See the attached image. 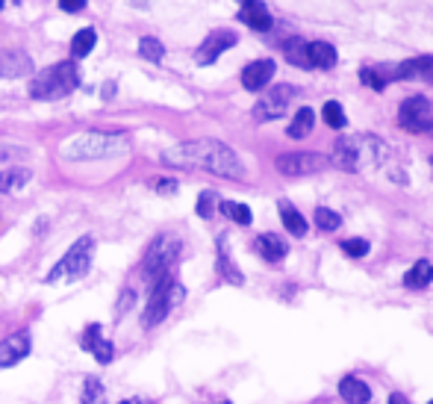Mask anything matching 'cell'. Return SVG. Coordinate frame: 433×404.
I'll return each mask as SVG.
<instances>
[{"mask_svg":"<svg viewBox=\"0 0 433 404\" xmlns=\"http://www.w3.org/2000/svg\"><path fill=\"white\" fill-rule=\"evenodd\" d=\"M162 162H169L174 168H197V172H209L215 177H227V180L245 177L242 157L219 139H195V142L171 145L162 150Z\"/></svg>","mask_w":433,"mask_h":404,"instance_id":"cell-1","label":"cell"},{"mask_svg":"<svg viewBox=\"0 0 433 404\" xmlns=\"http://www.w3.org/2000/svg\"><path fill=\"white\" fill-rule=\"evenodd\" d=\"M389 157V148L374 133H354L333 148V165L342 172H372Z\"/></svg>","mask_w":433,"mask_h":404,"instance_id":"cell-2","label":"cell"},{"mask_svg":"<svg viewBox=\"0 0 433 404\" xmlns=\"http://www.w3.org/2000/svg\"><path fill=\"white\" fill-rule=\"evenodd\" d=\"M130 150V139L124 133H106V130H89L71 136L59 145V154L65 160H109L121 157Z\"/></svg>","mask_w":433,"mask_h":404,"instance_id":"cell-3","label":"cell"},{"mask_svg":"<svg viewBox=\"0 0 433 404\" xmlns=\"http://www.w3.org/2000/svg\"><path fill=\"white\" fill-rule=\"evenodd\" d=\"M77 86H80L77 65L74 62H59V65H51V69H44L32 77L30 95L36 100H59L65 95H71Z\"/></svg>","mask_w":433,"mask_h":404,"instance_id":"cell-4","label":"cell"},{"mask_svg":"<svg viewBox=\"0 0 433 404\" xmlns=\"http://www.w3.org/2000/svg\"><path fill=\"white\" fill-rule=\"evenodd\" d=\"M183 295H186V290L171 278V275H165L154 283V292L151 298H147V304H145V313H142V325L145 328H157L162 319H169V313L183 301Z\"/></svg>","mask_w":433,"mask_h":404,"instance_id":"cell-5","label":"cell"},{"mask_svg":"<svg viewBox=\"0 0 433 404\" xmlns=\"http://www.w3.org/2000/svg\"><path fill=\"white\" fill-rule=\"evenodd\" d=\"M180 248H183V242L174 237V233H159V237L151 242V248L145 251V266H142L145 280L157 283L159 278L169 275V268L180 257Z\"/></svg>","mask_w":433,"mask_h":404,"instance_id":"cell-6","label":"cell"},{"mask_svg":"<svg viewBox=\"0 0 433 404\" xmlns=\"http://www.w3.org/2000/svg\"><path fill=\"white\" fill-rule=\"evenodd\" d=\"M92 245H94V239L92 237H83V239H77L68 251H65V257L47 272V283H56V280H62V278H68V280H77V278H83L89 272V266H92Z\"/></svg>","mask_w":433,"mask_h":404,"instance_id":"cell-7","label":"cell"},{"mask_svg":"<svg viewBox=\"0 0 433 404\" xmlns=\"http://www.w3.org/2000/svg\"><path fill=\"white\" fill-rule=\"evenodd\" d=\"M398 124L407 133H427L433 127V107L425 95H413L398 107Z\"/></svg>","mask_w":433,"mask_h":404,"instance_id":"cell-8","label":"cell"},{"mask_svg":"<svg viewBox=\"0 0 433 404\" xmlns=\"http://www.w3.org/2000/svg\"><path fill=\"white\" fill-rule=\"evenodd\" d=\"M292 97H295V89L289 86V83H280V86L269 89L260 100H257V107H254V121H277L286 115L289 104H292Z\"/></svg>","mask_w":433,"mask_h":404,"instance_id":"cell-9","label":"cell"},{"mask_svg":"<svg viewBox=\"0 0 433 404\" xmlns=\"http://www.w3.org/2000/svg\"><path fill=\"white\" fill-rule=\"evenodd\" d=\"M327 168V157L312 154V150H292V154H280L277 157V172L286 177H307V174H319Z\"/></svg>","mask_w":433,"mask_h":404,"instance_id":"cell-10","label":"cell"},{"mask_svg":"<svg viewBox=\"0 0 433 404\" xmlns=\"http://www.w3.org/2000/svg\"><path fill=\"white\" fill-rule=\"evenodd\" d=\"M236 42H239V36L233 30H215V32H209V36L204 39V44L195 50V59L201 65H212L215 59L224 54V50H230Z\"/></svg>","mask_w":433,"mask_h":404,"instance_id":"cell-11","label":"cell"},{"mask_svg":"<svg viewBox=\"0 0 433 404\" xmlns=\"http://www.w3.org/2000/svg\"><path fill=\"white\" fill-rule=\"evenodd\" d=\"M32 71V59L24 47H0V77H24Z\"/></svg>","mask_w":433,"mask_h":404,"instance_id":"cell-12","label":"cell"},{"mask_svg":"<svg viewBox=\"0 0 433 404\" xmlns=\"http://www.w3.org/2000/svg\"><path fill=\"white\" fill-rule=\"evenodd\" d=\"M274 59H257L251 65H245V71H242V86L248 92H262L269 83L274 80Z\"/></svg>","mask_w":433,"mask_h":404,"instance_id":"cell-13","label":"cell"},{"mask_svg":"<svg viewBox=\"0 0 433 404\" xmlns=\"http://www.w3.org/2000/svg\"><path fill=\"white\" fill-rule=\"evenodd\" d=\"M27 355H30V333L27 331L12 333V336H6V340L0 343V366L4 369L18 366Z\"/></svg>","mask_w":433,"mask_h":404,"instance_id":"cell-14","label":"cell"},{"mask_svg":"<svg viewBox=\"0 0 433 404\" xmlns=\"http://www.w3.org/2000/svg\"><path fill=\"white\" fill-rule=\"evenodd\" d=\"M83 348L92 351V355L97 357V363H112L115 357V345L109 340H104L101 333V325H86V331H83Z\"/></svg>","mask_w":433,"mask_h":404,"instance_id":"cell-15","label":"cell"},{"mask_svg":"<svg viewBox=\"0 0 433 404\" xmlns=\"http://www.w3.org/2000/svg\"><path fill=\"white\" fill-rule=\"evenodd\" d=\"M239 18H242L248 27H251V30H257V32H269L272 24H274L269 6L260 4V0H245L242 9H239Z\"/></svg>","mask_w":433,"mask_h":404,"instance_id":"cell-16","label":"cell"},{"mask_svg":"<svg viewBox=\"0 0 433 404\" xmlns=\"http://www.w3.org/2000/svg\"><path fill=\"white\" fill-rule=\"evenodd\" d=\"M395 80H425L433 83V57H415L395 69Z\"/></svg>","mask_w":433,"mask_h":404,"instance_id":"cell-17","label":"cell"},{"mask_svg":"<svg viewBox=\"0 0 433 404\" xmlns=\"http://www.w3.org/2000/svg\"><path fill=\"white\" fill-rule=\"evenodd\" d=\"M254 251L262 257V260H269V263H280L283 257L289 254V245L283 242L277 233H260V237L254 239Z\"/></svg>","mask_w":433,"mask_h":404,"instance_id":"cell-18","label":"cell"},{"mask_svg":"<svg viewBox=\"0 0 433 404\" xmlns=\"http://www.w3.org/2000/svg\"><path fill=\"white\" fill-rule=\"evenodd\" d=\"M336 47L330 42H310L307 44V65L312 69H322V71H330L333 65H336Z\"/></svg>","mask_w":433,"mask_h":404,"instance_id":"cell-19","label":"cell"},{"mask_svg":"<svg viewBox=\"0 0 433 404\" xmlns=\"http://www.w3.org/2000/svg\"><path fill=\"white\" fill-rule=\"evenodd\" d=\"M339 396H342L348 404H365V401H372L369 384H362L357 375H345V378L339 381Z\"/></svg>","mask_w":433,"mask_h":404,"instance_id":"cell-20","label":"cell"},{"mask_svg":"<svg viewBox=\"0 0 433 404\" xmlns=\"http://www.w3.org/2000/svg\"><path fill=\"white\" fill-rule=\"evenodd\" d=\"M430 280H433V260H419L404 275L407 290H425V286H430Z\"/></svg>","mask_w":433,"mask_h":404,"instance_id":"cell-21","label":"cell"},{"mask_svg":"<svg viewBox=\"0 0 433 404\" xmlns=\"http://www.w3.org/2000/svg\"><path fill=\"white\" fill-rule=\"evenodd\" d=\"M280 218H283V227H286L289 233H295V237H307V218L298 213L289 201H280Z\"/></svg>","mask_w":433,"mask_h":404,"instance_id":"cell-22","label":"cell"},{"mask_svg":"<svg viewBox=\"0 0 433 404\" xmlns=\"http://www.w3.org/2000/svg\"><path fill=\"white\" fill-rule=\"evenodd\" d=\"M312 124H315V112L310 109V107H301L295 112V119L289 121V127H286V133L292 139H304V136H310V130H312Z\"/></svg>","mask_w":433,"mask_h":404,"instance_id":"cell-23","label":"cell"},{"mask_svg":"<svg viewBox=\"0 0 433 404\" xmlns=\"http://www.w3.org/2000/svg\"><path fill=\"white\" fill-rule=\"evenodd\" d=\"M360 80L365 86H372L374 92H383L389 86V80H395V69H386V65H383V69H362Z\"/></svg>","mask_w":433,"mask_h":404,"instance_id":"cell-24","label":"cell"},{"mask_svg":"<svg viewBox=\"0 0 433 404\" xmlns=\"http://www.w3.org/2000/svg\"><path fill=\"white\" fill-rule=\"evenodd\" d=\"M219 272L230 280V283H236V286H242L245 283V275L239 272L236 266H233V260H230V251H227V242L224 239H219Z\"/></svg>","mask_w":433,"mask_h":404,"instance_id":"cell-25","label":"cell"},{"mask_svg":"<svg viewBox=\"0 0 433 404\" xmlns=\"http://www.w3.org/2000/svg\"><path fill=\"white\" fill-rule=\"evenodd\" d=\"M94 44H97V36H94V30H92V27L74 32V39H71V57H74V59L89 57Z\"/></svg>","mask_w":433,"mask_h":404,"instance_id":"cell-26","label":"cell"},{"mask_svg":"<svg viewBox=\"0 0 433 404\" xmlns=\"http://www.w3.org/2000/svg\"><path fill=\"white\" fill-rule=\"evenodd\" d=\"M219 210L230 218V222H236V225H251L254 222V213L248 204H239V201H221Z\"/></svg>","mask_w":433,"mask_h":404,"instance_id":"cell-27","label":"cell"},{"mask_svg":"<svg viewBox=\"0 0 433 404\" xmlns=\"http://www.w3.org/2000/svg\"><path fill=\"white\" fill-rule=\"evenodd\" d=\"M27 183H30V172H24V168H6V172H0V192H18Z\"/></svg>","mask_w":433,"mask_h":404,"instance_id":"cell-28","label":"cell"},{"mask_svg":"<svg viewBox=\"0 0 433 404\" xmlns=\"http://www.w3.org/2000/svg\"><path fill=\"white\" fill-rule=\"evenodd\" d=\"M322 119H324V124L333 127V130H342V127H345V109H342L339 100H327V104L322 107Z\"/></svg>","mask_w":433,"mask_h":404,"instance_id":"cell-29","label":"cell"},{"mask_svg":"<svg viewBox=\"0 0 433 404\" xmlns=\"http://www.w3.org/2000/svg\"><path fill=\"white\" fill-rule=\"evenodd\" d=\"M83 404H109L104 384L97 381V378H89L86 386H83Z\"/></svg>","mask_w":433,"mask_h":404,"instance_id":"cell-30","label":"cell"},{"mask_svg":"<svg viewBox=\"0 0 433 404\" xmlns=\"http://www.w3.org/2000/svg\"><path fill=\"white\" fill-rule=\"evenodd\" d=\"M307 44L304 39H289L286 44H283V54H286V59L292 65H307Z\"/></svg>","mask_w":433,"mask_h":404,"instance_id":"cell-31","label":"cell"},{"mask_svg":"<svg viewBox=\"0 0 433 404\" xmlns=\"http://www.w3.org/2000/svg\"><path fill=\"white\" fill-rule=\"evenodd\" d=\"M315 225H319L322 230H336L342 225V215L336 210H330V207H319L315 210Z\"/></svg>","mask_w":433,"mask_h":404,"instance_id":"cell-32","label":"cell"},{"mask_svg":"<svg viewBox=\"0 0 433 404\" xmlns=\"http://www.w3.org/2000/svg\"><path fill=\"white\" fill-rule=\"evenodd\" d=\"M139 54H142L145 59H151V62H159V59H162V54H165V47H162V42H159V39H154V36H145V39L139 42Z\"/></svg>","mask_w":433,"mask_h":404,"instance_id":"cell-33","label":"cell"},{"mask_svg":"<svg viewBox=\"0 0 433 404\" xmlns=\"http://www.w3.org/2000/svg\"><path fill=\"white\" fill-rule=\"evenodd\" d=\"M215 207H219V198H215V192H201V198H197V215L212 218Z\"/></svg>","mask_w":433,"mask_h":404,"instance_id":"cell-34","label":"cell"},{"mask_svg":"<svg viewBox=\"0 0 433 404\" xmlns=\"http://www.w3.org/2000/svg\"><path fill=\"white\" fill-rule=\"evenodd\" d=\"M342 251H345V257L360 260V257L369 254V242H365V239H345L342 242Z\"/></svg>","mask_w":433,"mask_h":404,"instance_id":"cell-35","label":"cell"},{"mask_svg":"<svg viewBox=\"0 0 433 404\" xmlns=\"http://www.w3.org/2000/svg\"><path fill=\"white\" fill-rule=\"evenodd\" d=\"M154 189H157L159 195H174V192H177V180H157Z\"/></svg>","mask_w":433,"mask_h":404,"instance_id":"cell-36","label":"cell"},{"mask_svg":"<svg viewBox=\"0 0 433 404\" xmlns=\"http://www.w3.org/2000/svg\"><path fill=\"white\" fill-rule=\"evenodd\" d=\"M59 6H62V12H80L86 4H83V0H62Z\"/></svg>","mask_w":433,"mask_h":404,"instance_id":"cell-37","label":"cell"},{"mask_svg":"<svg viewBox=\"0 0 433 404\" xmlns=\"http://www.w3.org/2000/svg\"><path fill=\"white\" fill-rule=\"evenodd\" d=\"M130 301H133V292H124V298H121V301H118V316H121V313H127V310H130Z\"/></svg>","mask_w":433,"mask_h":404,"instance_id":"cell-38","label":"cell"},{"mask_svg":"<svg viewBox=\"0 0 433 404\" xmlns=\"http://www.w3.org/2000/svg\"><path fill=\"white\" fill-rule=\"evenodd\" d=\"M389 404H410V401H407V396H401V393H392V396H389Z\"/></svg>","mask_w":433,"mask_h":404,"instance_id":"cell-39","label":"cell"},{"mask_svg":"<svg viewBox=\"0 0 433 404\" xmlns=\"http://www.w3.org/2000/svg\"><path fill=\"white\" fill-rule=\"evenodd\" d=\"M121 404H145V401H139V398H124Z\"/></svg>","mask_w":433,"mask_h":404,"instance_id":"cell-40","label":"cell"},{"mask_svg":"<svg viewBox=\"0 0 433 404\" xmlns=\"http://www.w3.org/2000/svg\"><path fill=\"white\" fill-rule=\"evenodd\" d=\"M430 172H433V157H430Z\"/></svg>","mask_w":433,"mask_h":404,"instance_id":"cell-41","label":"cell"},{"mask_svg":"<svg viewBox=\"0 0 433 404\" xmlns=\"http://www.w3.org/2000/svg\"><path fill=\"white\" fill-rule=\"evenodd\" d=\"M0 9H4V4H0Z\"/></svg>","mask_w":433,"mask_h":404,"instance_id":"cell-42","label":"cell"},{"mask_svg":"<svg viewBox=\"0 0 433 404\" xmlns=\"http://www.w3.org/2000/svg\"><path fill=\"white\" fill-rule=\"evenodd\" d=\"M427 404H433V401H427Z\"/></svg>","mask_w":433,"mask_h":404,"instance_id":"cell-43","label":"cell"},{"mask_svg":"<svg viewBox=\"0 0 433 404\" xmlns=\"http://www.w3.org/2000/svg\"><path fill=\"white\" fill-rule=\"evenodd\" d=\"M430 133H433V127H430Z\"/></svg>","mask_w":433,"mask_h":404,"instance_id":"cell-44","label":"cell"},{"mask_svg":"<svg viewBox=\"0 0 433 404\" xmlns=\"http://www.w3.org/2000/svg\"><path fill=\"white\" fill-rule=\"evenodd\" d=\"M224 404H230V401H224Z\"/></svg>","mask_w":433,"mask_h":404,"instance_id":"cell-45","label":"cell"}]
</instances>
